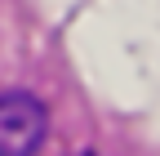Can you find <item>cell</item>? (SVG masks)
I'll use <instances>...</instances> for the list:
<instances>
[{
  "mask_svg": "<svg viewBox=\"0 0 160 156\" xmlns=\"http://www.w3.org/2000/svg\"><path fill=\"white\" fill-rule=\"evenodd\" d=\"M49 134V112L31 94H0V156H36Z\"/></svg>",
  "mask_w": 160,
  "mask_h": 156,
  "instance_id": "6da1fadb",
  "label": "cell"
},
{
  "mask_svg": "<svg viewBox=\"0 0 160 156\" xmlns=\"http://www.w3.org/2000/svg\"><path fill=\"white\" fill-rule=\"evenodd\" d=\"M76 156H93V152H76Z\"/></svg>",
  "mask_w": 160,
  "mask_h": 156,
  "instance_id": "7a4b0ae2",
  "label": "cell"
}]
</instances>
